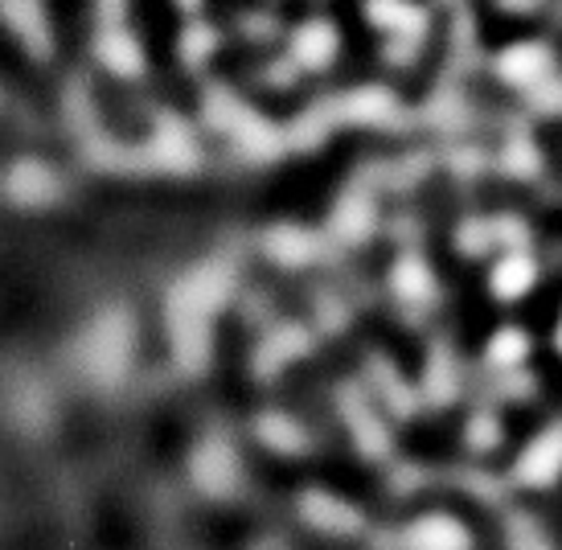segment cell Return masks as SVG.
<instances>
[{"label": "cell", "instance_id": "9", "mask_svg": "<svg viewBox=\"0 0 562 550\" xmlns=\"http://www.w3.org/2000/svg\"><path fill=\"white\" fill-rule=\"evenodd\" d=\"M431 288H436L431 268L423 263L419 255H403V259L394 263V292H398L403 300H427L431 296Z\"/></svg>", "mask_w": 562, "mask_h": 550}, {"label": "cell", "instance_id": "10", "mask_svg": "<svg viewBox=\"0 0 562 550\" xmlns=\"http://www.w3.org/2000/svg\"><path fill=\"white\" fill-rule=\"evenodd\" d=\"M484 358H488V366H497V370H514V366H521L526 358H530V337L509 325V329L493 333V341H488V349H484Z\"/></svg>", "mask_w": 562, "mask_h": 550}, {"label": "cell", "instance_id": "13", "mask_svg": "<svg viewBox=\"0 0 562 550\" xmlns=\"http://www.w3.org/2000/svg\"><path fill=\"white\" fill-rule=\"evenodd\" d=\"M547 70V54L538 46H517L505 54V75L517 82H526V79H538Z\"/></svg>", "mask_w": 562, "mask_h": 550}, {"label": "cell", "instance_id": "3", "mask_svg": "<svg viewBox=\"0 0 562 550\" xmlns=\"http://www.w3.org/2000/svg\"><path fill=\"white\" fill-rule=\"evenodd\" d=\"M193 481L205 489L210 497H226L238 485V457L226 440H205L193 452Z\"/></svg>", "mask_w": 562, "mask_h": 550}, {"label": "cell", "instance_id": "8", "mask_svg": "<svg viewBox=\"0 0 562 550\" xmlns=\"http://www.w3.org/2000/svg\"><path fill=\"white\" fill-rule=\"evenodd\" d=\"M337 54V30L328 21H308L300 25L296 37H292V58H296L304 70H325Z\"/></svg>", "mask_w": 562, "mask_h": 550}, {"label": "cell", "instance_id": "6", "mask_svg": "<svg viewBox=\"0 0 562 550\" xmlns=\"http://www.w3.org/2000/svg\"><path fill=\"white\" fill-rule=\"evenodd\" d=\"M533 283H538V263L521 251L501 255L497 263H493V271H488V292L497 300H505V304H517Z\"/></svg>", "mask_w": 562, "mask_h": 550}, {"label": "cell", "instance_id": "16", "mask_svg": "<svg viewBox=\"0 0 562 550\" xmlns=\"http://www.w3.org/2000/svg\"><path fill=\"white\" fill-rule=\"evenodd\" d=\"M554 346H559V353H562V313H559V321H554Z\"/></svg>", "mask_w": 562, "mask_h": 550}, {"label": "cell", "instance_id": "1", "mask_svg": "<svg viewBox=\"0 0 562 550\" xmlns=\"http://www.w3.org/2000/svg\"><path fill=\"white\" fill-rule=\"evenodd\" d=\"M403 550H472V530L456 514H419L415 521H406V530L398 535Z\"/></svg>", "mask_w": 562, "mask_h": 550}, {"label": "cell", "instance_id": "2", "mask_svg": "<svg viewBox=\"0 0 562 550\" xmlns=\"http://www.w3.org/2000/svg\"><path fill=\"white\" fill-rule=\"evenodd\" d=\"M514 476L526 489H547L562 476V427H550L517 457Z\"/></svg>", "mask_w": 562, "mask_h": 550}, {"label": "cell", "instance_id": "4", "mask_svg": "<svg viewBox=\"0 0 562 550\" xmlns=\"http://www.w3.org/2000/svg\"><path fill=\"white\" fill-rule=\"evenodd\" d=\"M300 514L313 521V530H321V535H358L361 530L358 509L349 502H341V497H333V493H321V489H313L304 497Z\"/></svg>", "mask_w": 562, "mask_h": 550}, {"label": "cell", "instance_id": "15", "mask_svg": "<svg viewBox=\"0 0 562 550\" xmlns=\"http://www.w3.org/2000/svg\"><path fill=\"white\" fill-rule=\"evenodd\" d=\"M501 440V427H497V419H493V415H476V419H472L469 424V444L472 448H493V444Z\"/></svg>", "mask_w": 562, "mask_h": 550}, {"label": "cell", "instance_id": "7", "mask_svg": "<svg viewBox=\"0 0 562 550\" xmlns=\"http://www.w3.org/2000/svg\"><path fill=\"white\" fill-rule=\"evenodd\" d=\"M94 54H99V63L108 66L111 75H120V79H132V75L144 70V54H140V46H136V37L124 30H115V25H108V30L99 33Z\"/></svg>", "mask_w": 562, "mask_h": 550}, {"label": "cell", "instance_id": "11", "mask_svg": "<svg viewBox=\"0 0 562 550\" xmlns=\"http://www.w3.org/2000/svg\"><path fill=\"white\" fill-rule=\"evenodd\" d=\"M505 547L509 550H554V542H550V535L538 526L533 518H509V526H505Z\"/></svg>", "mask_w": 562, "mask_h": 550}, {"label": "cell", "instance_id": "5", "mask_svg": "<svg viewBox=\"0 0 562 550\" xmlns=\"http://www.w3.org/2000/svg\"><path fill=\"white\" fill-rule=\"evenodd\" d=\"M0 16L30 54H46L49 49V25L46 13H42V0H0Z\"/></svg>", "mask_w": 562, "mask_h": 550}, {"label": "cell", "instance_id": "12", "mask_svg": "<svg viewBox=\"0 0 562 550\" xmlns=\"http://www.w3.org/2000/svg\"><path fill=\"white\" fill-rule=\"evenodd\" d=\"M259 436H263V444H271L276 452H296L300 444H304V431H300L292 419H283V415H267L263 424H259Z\"/></svg>", "mask_w": 562, "mask_h": 550}, {"label": "cell", "instance_id": "14", "mask_svg": "<svg viewBox=\"0 0 562 550\" xmlns=\"http://www.w3.org/2000/svg\"><path fill=\"white\" fill-rule=\"evenodd\" d=\"M370 222H374V210H370V202L349 198V202L337 210L333 226H341V235H366V231H370Z\"/></svg>", "mask_w": 562, "mask_h": 550}]
</instances>
